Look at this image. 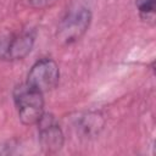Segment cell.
<instances>
[{
	"label": "cell",
	"instance_id": "3957f363",
	"mask_svg": "<svg viewBox=\"0 0 156 156\" xmlns=\"http://www.w3.org/2000/svg\"><path fill=\"white\" fill-rule=\"evenodd\" d=\"M58 78L60 71L56 62L50 58H43L35 62L30 68L27 84L40 93H45L57 85Z\"/></svg>",
	"mask_w": 156,
	"mask_h": 156
},
{
	"label": "cell",
	"instance_id": "7a4b0ae2",
	"mask_svg": "<svg viewBox=\"0 0 156 156\" xmlns=\"http://www.w3.org/2000/svg\"><path fill=\"white\" fill-rule=\"evenodd\" d=\"M90 18V11L84 6L76 5L69 9L58 27L57 37L60 41L65 44H71L79 40V38L87 32Z\"/></svg>",
	"mask_w": 156,
	"mask_h": 156
},
{
	"label": "cell",
	"instance_id": "6da1fadb",
	"mask_svg": "<svg viewBox=\"0 0 156 156\" xmlns=\"http://www.w3.org/2000/svg\"><path fill=\"white\" fill-rule=\"evenodd\" d=\"M13 100L17 107L18 117L24 124H34L44 116L43 93L24 83L15 88Z\"/></svg>",
	"mask_w": 156,
	"mask_h": 156
},
{
	"label": "cell",
	"instance_id": "8992f818",
	"mask_svg": "<svg viewBox=\"0 0 156 156\" xmlns=\"http://www.w3.org/2000/svg\"><path fill=\"white\" fill-rule=\"evenodd\" d=\"M138 7L140 15L147 17L155 12V0H138Z\"/></svg>",
	"mask_w": 156,
	"mask_h": 156
},
{
	"label": "cell",
	"instance_id": "277c9868",
	"mask_svg": "<svg viewBox=\"0 0 156 156\" xmlns=\"http://www.w3.org/2000/svg\"><path fill=\"white\" fill-rule=\"evenodd\" d=\"M39 124V139L41 146L48 152H56L62 147L63 134L52 116H43Z\"/></svg>",
	"mask_w": 156,
	"mask_h": 156
},
{
	"label": "cell",
	"instance_id": "5b68a950",
	"mask_svg": "<svg viewBox=\"0 0 156 156\" xmlns=\"http://www.w3.org/2000/svg\"><path fill=\"white\" fill-rule=\"evenodd\" d=\"M34 43V34L29 30L22 32L15 37H12L4 46L2 56L10 58V60H21L24 56L28 55V52L32 50Z\"/></svg>",
	"mask_w": 156,
	"mask_h": 156
},
{
	"label": "cell",
	"instance_id": "52a82bcc",
	"mask_svg": "<svg viewBox=\"0 0 156 156\" xmlns=\"http://www.w3.org/2000/svg\"><path fill=\"white\" fill-rule=\"evenodd\" d=\"M55 2L56 0H30V4L37 9H45L48 6H51Z\"/></svg>",
	"mask_w": 156,
	"mask_h": 156
}]
</instances>
